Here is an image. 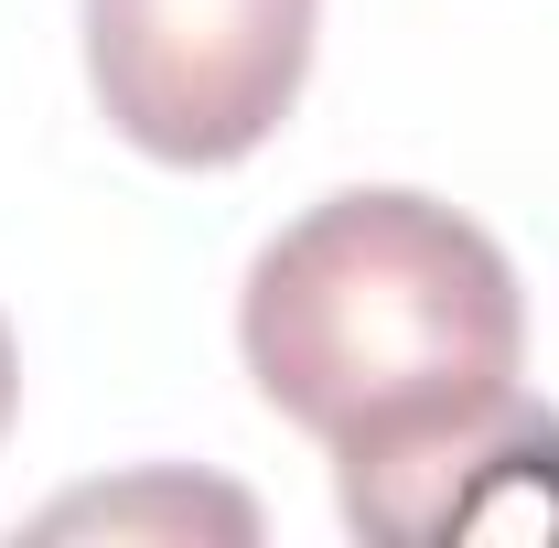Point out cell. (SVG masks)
Returning <instances> with one entry per match:
<instances>
[{
  "mask_svg": "<svg viewBox=\"0 0 559 548\" xmlns=\"http://www.w3.org/2000/svg\"><path fill=\"white\" fill-rule=\"evenodd\" d=\"M11 388H22V366H11V323H0V430H11Z\"/></svg>",
  "mask_w": 559,
  "mask_h": 548,
  "instance_id": "5b68a950",
  "label": "cell"
},
{
  "mask_svg": "<svg viewBox=\"0 0 559 548\" xmlns=\"http://www.w3.org/2000/svg\"><path fill=\"white\" fill-rule=\"evenodd\" d=\"M345 495V527L355 538H388V548H441V538H559V409H527L506 398L474 430H452L441 452H419L399 474H366L334 484Z\"/></svg>",
  "mask_w": 559,
  "mask_h": 548,
  "instance_id": "3957f363",
  "label": "cell"
},
{
  "mask_svg": "<svg viewBox=\"0 0 559 548\" xmlns=\"http://www.w3.org/2000/svg\"><path fill=\"white\" fill-rule=\"evenodd\" d=\"M312 22L323 0H86V86L130 151L226 172L301 108Z\"/></svg>",
  "mask_w": 559,
  "mask_h": 548,
  "instance_id": "7a4b0ae2",
  "label": "cell"
},
{
  "mask_svg": "<svg viewBox=\"0 0 559 548\" xmlns=\"http://www.w3.org/2000/svg\"><path fill=\"white\" fill-rule=\"evenodd\" d=\"M44 527H55V538H66V527H108V538H130V527H215V538H259V505L226 495V484L140 474V484H108V495H66Z\"/></svg>",
  "mask_w": 559,
  "mask_h": 548,
  "instance_id": "277c9868",
  "label": "cell"
},
{
  "mask_svg": "<svg viewBox=\"0 0 559 548\" xmlns=\"http://www.w3.org/2000/svg\"><path fill=\"white\" fill-rule=\"evenodd\" d=\"M237 355L259 398L334 452V484H366L516 398L527 301L474 215L355 183L248 259Z\"/></svg>",
  "mask_w": 559,
  "mask_h": 548,
  "instance_id": "6da1fadb",
  "label": "cell"
}]
</instances>
